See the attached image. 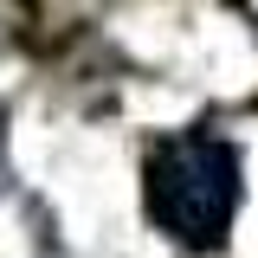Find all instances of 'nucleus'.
I'll use <instances>...</instances> for the list:
<instances>
[{"label": "nucleus", "mask_w": 258, "mask_h": 258, "mask_svg": "<svg viewBox=\"0 0 258 258\" xmlns=\"http://www.w3.org/2000/svg\"><path fill=\"white\" fill-rule=\"evenodd\" d=\"M239 194H245L239 149L207 123L155 142L142 161V207L181 252H220L239 220Z\"/></svg>", "instance_id": "nucleus-1"}]
</instances>
